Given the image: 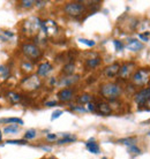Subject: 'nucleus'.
I'll use <instances>...</instances> for the list:
<instances>
[{
  "label": "nucleus",
  "instance_id": "3",
  "mask_svg": "<svg viewBox=\"0 0 150 159\" xmlns=\"http://www.w3.org/2000/svg\"><path fill=\"white\" fill-rule=\"evenodd\" d=\"M132 80H133V83L135 85H144L149 82L150 80V72L146 68H141L133 74L132 76Z\"/></svg>",
  "mask_w": 150,
  "mask_h": 159
},
{
  "label": "nucleus",
  "instance_id": "7",
  "mask_svg": "<svg viewBox=\"0 0 150 159\" xmlns=\"http://www.w3.org/2000/svg\"><path fill=\"white\" fill-rule=\"evenodd\" d=\"M119 70H120V65L118 62H115V64L107 66L105 69H104V75L109 77V79H112V77H115V76L119 74Z\"/></svg>",
  "mask_w": 150,
  "mask_h": 159
},
{
  "label": "nucleus",
  "instance_id": "15",
  "mask_svg": "<svg viewBox=\"0 0 150 159\" xmlns=\"http://www.w3.org/2000/svg\"><path fill=\"white\" fill-rule=\"evenodd\" d=\"M74 70H75V66H74V64H72V62L71 64H67L63 68V73L67 76H72V74L74 73Z\"/></svg>",
  "mask_w": 150,
  "mask_h": 159
},
{
  "label": "nucleus",
  "instance_id": "6",
  "mask_svg": "<svg viewBox=\"0 0 150 159\" xmlns=\"http://www.w3.org/2000/svg\"><path fill=\"white\" fill-rule=\"evenodd\" d=\"M135 64L133 62H127V64H124L121 67H120V70H119V75L121 79H128L132 73L134 72Z\"/></svg>",
  "mask_w": 150,
  "mask_h": 159
},
{
  "label": "nucleus",
  "instance_id": "24",
  "mask_svg": "<svg viewBox=\"0 0 150 159\" xmlns=\"http://www.w3.org/2000/svg\"><path fill=\"white\" fill-rule=\"evenodd\" d=\"M7 144H19V145H24L27 144V142L24 139H9L7 141Z\"/></svg>",
  "mask_w": 150,
  "mask_h": 159
},
{
  "label": "nucleus",
  "instance_id": "21",
  "mask_svg": "<svg viewBox=\"0 0 150 159\" xmlns=\"http://www.w3.org/2000/svg\"><path fill=\"white\" fill-rule=\"evenodd\" d=\"M0 75H1V77H4V79H7L8 76L11 75L9 68L6 67V66H0Z\"/></svg>",
  "mask_w": 150,
  "mask_h": 159
},
{
  "label": "nucleus",
  "instance_id": "1",
  "mask_svg": "<svg viewBox=\"0 0 150 159\" xmlns=\"http://www.w3.org/2000/svg\"><path fill=\"white\" fill-rule=\"evenodd\" d=\"M101 95L109 100H115L121 95V88L115 83L103 84L101 87Z\"/></svg>",
  "mask_w": 150,
  "mask_h": 159
},
{
  "label": "nucleus",
  "instance_id": "11",
  "mask_svg": "<svg viewBox=\"0 0 150 159\" xmlns=\"http://www.w3.org/2000/svg\"><path fill=\"white\" fill-rule=\"evenodd\" d=\"M127 48L130 50V51H140V50H142L143 48V44L140 43L138 40L136 39H129L128 40V44H127Z\"/></svg>",
  "mask_w": 150,
  "mask_h": 159
},
{
  "label": "nucleus",
  "instance_id": "27",
  "mask_svg": "<svg viewBox=\"0 0 150 159\" xmlns=\"http://www.w3.org/2000/svg\"><path fill=\"white\" fill-rule=\"evenodd\" d=\"M22 68H23V70L26 73H29L32 70V65L30 62H23L22 64Z\"/></svg>",
  "mask_w": 150,
  "mask_h": 159
},
{
  "label": "nucleus",
  "instance_id": "33",
  "mask_svg": "<svg viewBox=\"0 0 150 159\" xmlns=\"http://www.w3.org/2000/svg\"><path fill=\"white\" fill-rule=\"evenodd\" d=\"M73 110H75V111H80V112H86V111H87L86 108L80 107V106H74V107H73Z\"/></svg>",
  "mask_w": 150,
  "mask_h": 159
},
{
  "label": "nucleus",
  "instance_id": "36",
  "mask_svg": "<svg viewBox=\"0 0 150 159\" xmlns=\"http://www.w3.org/2000/svg\"><path fill=\"white\" fill-rule=\"evenodd\" d=\"M4 34L5 35H7V36H9V37L14 36V34H13V32H9V31H4Z\"/></svg>",
  "mask_w": 150,
  "mask_h": 159
},
{
  "label": "nucleus",
  "instance_id": "38",
  "mask_svg": "<svg viewBox=\"0 0 150 159\" xmlns=\"http://www.w3.org/2000/svg\"><path fill=\"white\" fill-rule=\"evenodd\" d=\"M147 103H148V105H149V106H150V99L148 100V102H147Z\"/></svg>",
  "mask_w": 150,
  "mask_h": 159
},
{
  "label": "nucleus",
  "instance_id": "12",
  "mask_svg": "<svg viewBox=\"0 0 150 159\" xmlns=\"http://www.w3.org/2000/svg\"><path fill=\"white\" fill-rule=\"evenodd\" d=\"M101 62H102V60H101L99 57H97V58H91V59H88L86 61V67L88 69H95V68H97L101 65Z\"/></svg>",
  "mask_w": 150,
  "mask_h": 159
},
{
  "label": "nucleus",
  "instance_id": "37",
  "mask_svg": "<svg viewBox=\"0 0 150 159\" xmlns=\"http://www.w3.org/2000/svg\"><path fill=\"white\" fill-rule=\"evenodd\" d=\"M0 142H1V130H0Z\"/></svg>",
  "mask_w": 150,
  "mask_h": 159
},
{
  "label": "nucleus",
  "instance_id": "39",
  "mask_svg": "<svg viewBox=\"0 0 150 159\" xmlns=\"http://www.w3.org/2000/svg\"><path fill=\"white\" fill-rule=\"evenodd\" d=\"M148 135H149V136H150V131H149V133H148Z\"/></svg>",
  "mask_w": 150,
  "mask_h": 159
},
{
  "label": "nucleus",
  "instance_id": "13",
  "mask_svg": "<svg viewBox=\"0 0 150 159\" xmlns=\"http://www.w3.org/2000/svg\"><path fill=\"white\" fill-rule=\"evenodd\" d=\"M86 147H87V149L91 152V153H99L98 144L96 143V142H94V139H89L87 143H86Z\"/></svg>",
  "mask_w": 150,
  "mask_h": 159
},
{
  "label": "nucleus",
  "instance_id": "10",
  "mask_svg": "<svg viewBox=\"0 0 150 159\" xmlns=\"http://www.w3.org/2000/svg\"><path fill=\"white\" fill-rule=\"evenodd\" d=\"M96 111L102 116H109L112 112V110H111L110 105L107 103H98L96 105Z\"/></svg>",
  "mask_w": 150,
  "mask_h": 159
},
{
  "label": "nucleus",
  "instance_id": "17",
  "mask_svg": "<svg viewBox=\"0 0 150 159\" xmlns=\"http://www.w3.org/2000/svg\"><path fill=\"white\" fill-rule=\"evenodd\" d=\"M0 122H2V123H19V125H23V120L19 119V118H7V119H0Z\"/></svg>",
  "mask_w": 150,
  "mask_h": 159
},
{
  "label": "nucleus",
  "instance_id": "16",
  "mask_svg": "<svg viewBox=\"0 0 150 159\" xmlns=\"http://www.w3.org/2000/svg\"><path fill=\"white\" fill-rule=\"evenodd\" d=\"M76 100H77V103H80V104H89V103H91L92 97H91L90 95H88V93H84V95L80 96Z\"/></svg>",
  "mask_w": 150,
  "mask_h": 159
},
{
  "label": "nucleus",
  "instance_id": "35",
  "mask_svg": "<svg viewBox=\"0 0 150 159\" xmlns=\"http://www.w3.org/2000/svg\"><path fill=\"white\" fill-rule=\"evenodd\" d=\"M138 37H140V38L143 40V42H148V37H147L146 35H143V34H140V35H138Z\"/></svg>",
  "mask_w": 150,
  "mask_h": 159
},
{
  "label": "nucleus",
  "instance_id": "8",
  "mask_svg": "<svg viewBox=\"0 0 150 159\" xmlns=\"http://www.w3.org/2000/svg\"><path fill=\"white\" fill-rule=\"evenodd\" d=\"M73 95H74V91L72 89L65 88L63 90H60L57 96H58V99L60 102H68V100H71L73 98Z\"/></svg>",
  "mask_w": 150,
  "mask_h": 159
},
{
  "label": "nucleus",
  "instance_id": "22",
  "mask_svg": "<svg viewBox=\"0 0 150 159\" xmlns=\"http://www.w3.org/2000/svg\"><path fill=\"white\" fill-rule=\"evenodd\" d=\"M75 141V137H72L71 135H65V137L58 141V144H66V143H72Z\"/></svg>",
  "mask_w": 150,
  "mask_h": 159
},
{
  "label": "nucleus",
  "instance_id": "9",
  "mask_svg": "<svg viewBox=\"0 0 150 159\" xmlns=\"http://www.w3.org/2000/svg\"><path fill=\"white\" fill-rule=\"evenodd\" d=\"M51 70H52V65L50 62H43V64L40 65V67L37 69V75L46 76Z\"/></svg>",
  "mask_w": 150,
  "mask_h": 159
},
{
  "label": "nucleus",
  "instance_id": "28",
  "mask_svg": "<svg viewBox=\"0 0 150 159\" xmlns=\"http://www.w3.org/2000/svg\"><path fill=\"white\" fill-rule=\"evenodd\" d=\"M80 42L81 43H83V44H86L87 46H95V42L94 40H89V39H84V38H80Z\"/></svg>",
  "mask_w": 150,
  "mask_h": 159
},
{
  "label": "nucleus",
  "instance_id": "4",
  "mask_svg": "<svg viewBox=\"0 0 150 159\" xmlns=\"http://www.w3.org/2000/svg\"><path fill=\"white\" fill-rule=\"evenodd\" d=\"M21 50H22V53L29 59L37 60L38 58L42 57V51L40 50L38 46H36L34 44H23Z\"/></svg>",
  "mask_w": 150,
  "mask_h": 159
},
{
  "label": "nucleus",
  "instance_id": "29",
  "mask_svg": "<svg viewBox=\"0 0 150 159\" xmlns=\"http://www.w3.org/2000/svg\"><path fill=\"white\" fill-rule=\"evenodd\" d=\"M113 44H115V50H118V51H121V50L124 48V45H123V43H121L120 40L115 39V40H113Z\"/></svg>",
  "mask_w": 150,
  "mask_h": 159
},
{
  "label": "nucleus",
  "instance_id": "30",
  "mask_svg": "<svg viewBox=\"0 0 150 159\" xmlns=\"http://www.w3.org/2000/svg\"><path fill=\"white\" fill-rule=\"evenodd\" d=\"M63 114V111L61 110H58V111H55V112H53V114H52V116H51V119L52 120H55V119H58L60 116Z\"/></svg>",
  "mask_w": 150,
  "mask_h": 159
},
{
  "label": "nucleus",
  "instance_id": "32",
  "mask_svg": "<svg viewBox=\"0 0 150 159\" xmlns=\"http://www.w3.org/2000/svg\"><path fill=\"white\" fill-rule=\"evenodd\" d=\"M45 105H46V106H49V107H52V106H55V105H57V102H55V100L48 102V103H45Z\"/></svg>",
  "mask_w": 150,
  "mask_h": 159
},
{
  "label": "nucleus",
  "instance_id": "31",
  "mask_svg": "<svg viewBox=\"0 0 150 159\" xmlns=\"http://www.w3.org/2000/svg\"><path fill=\"white\" fill-rule=\"evenodd\" d=\"M87 105H88V110H89V111H91V112L96 111V105L94 103H89V104H87Z\"/></svg>",
  "mask_w": 150,
  "mask_h": 159
},
{
  "label": "nucleus",
  "instance_id": "23",
  "mask_svg": "<svg viewBox=\"0 0 150 159\" xmlns=\"http://www.w3.org/2000/svg\"><path fill=\"white\" fill-rule=\"evenodd\" d=\"M36 136V130L35 129H30V130H28L26 134H24V139H35Z\"/></svg>",
  "mask_w": 150,
  "mask_h": 159
},
{
  "label": "nucleus",
  "instance_id": "25",
  "mask_svg": "<svg viewBox=\"0 0 150 159\" xmlns=\"http://www.w3.org/2000/svg\"><path fill=\"white\" fill-rule=\"evenodd\" d=\"M128 152L132 153V155H140L141 153V150L136 148L135 145H132V147H128Z\"/></svg>",
  "mask_w": 150,
  "mask_h": 159
},
{
  "label": "nucleus",
  "instance_id": "26",
  "mask_svg": "<svg viewBox=\"0 0 150 159\" xmlns=\"http://www.w3.org/2000/svg\"><path fill=\"white\" fill-rule=\"evenodd\" d=\"M22 7H24V8H30V7H32L34 6V4H35V1H32V0H23L22 2Z\"/></svg>",
  "mask_w": 150,
  "mask_h": 159
},
{
  "label": "nucleus",
  "instance_id": "20",
  "mask_svg": "<svg viewBox=\"0 0 150 159\" xmlns=\"http://www.w3.org/2000/svg\"><path fill=\"white\" fill-rule=\"evenodd\" d=\"M8 98L12 100L13 103H17V102H20L21 100V96L19 95V93H16V92H8L7 93Z\"/></svg>",
  "mask_w": 150,
  "mask_h": 159
},
{
  "label": "nucleus",
  "instance_id": "2",
  "mask_svg": "<svg viewBox=\"0 0 150 159\" xmlns=\"http://www.w3.org/2000/svg\"><path fill=\"white\" fill-rule=\"evenodd\" d=\"M84 11H86V6L81 2H67L63 6V12L72 17H79L84 13Z\"/></svg>",
  "mask_w": 150,
  "mask_h": 159
},
{
  "label": "nucleus",
  "instance_id": "19",
  "mask_svg": "<svg viewBox=\"0 0 150 159\" xmlns=\"http://www.w3.org/2000/svg\"><path fill=\"white\" fill-rule=\"evenodd\" d=\"M17 130H19V128L16 125H11V126H7L5 128L4 133L5 134H15V133H17Z\"/></svg>",
  "mask_w": 150,
  "mask_h": 159
},
{
  "label": "nucleus",
  "instance_id": "34",
  "mask_svg": "<svg viewBox=\"0 0 150 159\" xmlns=\"http://www.w3.org/2000/svg\"><path fill=\"white\" fill-rule=\"evenodd\" d=\"M46 139H57V135H54V134H48V135H46Z\"/></svg>",
  "mask_w": 150,
  "mask_h": 159
},
{
  "label": "nucleus",
  "instance_id": "14",
  "mask_svg": "<svg viewBox=\"0 0 150 159\" xmlns=\"http://www.w3.org/2000/svg\"><path fill=\"white\" fill-rule=\"evenodd\" d=\"M79 75H74V76H67V77H65L63 81H61L60 83L63 84V85H72V84H74L76 81H79Z\"/></svg>",
  "mask_w": 150,
  "mask_h": 159
},
{
  "label": "nucleus",
  "instance_id": "18",
  "mask_svg": "<svg viewBox=\"0 0 150 159\" xmlns=\"http://www.w3.org/2000/svg\"><path fill=\"white\" fill-rule=\"evenodd\" d=\"M118 142L119 143H121V144H126V145H128V147H132V145H134L135 144L136 139H134V137H128V139H119Z\"/></svg>",
  "mask_w": 150,
  "mask_h": 159
},
{
  "label": "nucleus",
  "instance_id": "5",
  "mask_svg": "<svg viewBox=\"0 0 150 159\" xmlns=\"http://www.w3.org/2000/svg\"><path fill=\"white\" fill-rule=\"evenodd\" d=\"M150 99V88H144L141 91H138L134 97L135 103L140 105V106H143L144 104Z\"/></svg>",
  "mask_w": 150,
  "mask_h": 159
},
{
  "label": "nucleus",
  "instance_id": "40",
  "mask_svg": "<svg viewBox=\"0 0 150 159\" xmlns=\"http://www.w3.org/2000/svg\"><path fill=\"white\" fill-rule=\"evenodd\" d=\"M149 125H150V120H149Z\"/></svg>",
  "mask_w": 150,
  "mask_h": 159
}]
</instances>
